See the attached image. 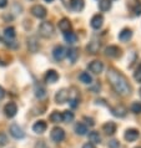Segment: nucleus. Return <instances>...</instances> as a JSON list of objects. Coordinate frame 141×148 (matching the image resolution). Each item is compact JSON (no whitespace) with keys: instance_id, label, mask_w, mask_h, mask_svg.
Here are the masks:
<instances>
[{"instance_id":"obj_1","label":"nucleus","mask_w":141,"mask_h":148,"mask_svg":"<svg viewBox=\"0 0 141 148\" xmlns=\"http://www.w3.org/2000/svg\"><path fill=\"white\" fill-rule=\"evenodd\" d=\"M107 80H109L111 87L115 90L116 93L121 95V96H126V95L130 93L131 87L129 85L126 77L121 72L116 71L114 69H110L107 71Z\"/></svg>"},{"instance_id":"obj_2","label":"nucleus","mask_w":141,"mask_h":148,"mask_svg":"<svg viewBox=\"0 0 141 148\" xmlns=\"http://www.w3.org/2000/svg\"><path fill=\"white\" fill-rule=\"evenodd\" d=\"M39 34L45 39H49L54 35V25L49 21H44L39 26Z\"/></svg>"},{"instance_id":"obj_3","label":"nucleus","mask_w":141,"mask_h":148,"mask_svg":"<svg viewBox=\"0 0 141 148\" xmlns=\"http://www.w3.org/2000/svg\"><path fill=\"white\" fill-rule=\"evenodd\" d=\"M15 35H16L15 34V29L13 26L5 27V30H4V40L6 41V45H11V46H14L13 42H15V41H14Z\"/></svg>"},{"instance_id":"obj_4","label":"nucleus","mask_w":141,"mask_h":148,"mask_svg":"<svg viewBox=\"0 0 141 148\" xmlns=\"http://www.w3.org/2000/svg\"><path fill=\"white\" fill-rule=\"evenodd\" d=\"M50 136H51V139H53L54 142L59 143V142H61V141H64V138H65V132H64L63 128H60V127H55V128H53Z\"/></svg>"},{"instance_id":"obj_5","label":"nucleus","mask_w":141,"mask_h":148,"mask_svg":"<svg viewBox=\"0 0 141 148\" xmlns=\"http://www.w3.org/2000/svg\"><path fill=\"white\" fill-rule=\"evenodd\" d=\"M30 13L35 16V18H38V19H44L45 16H46L48 14V11L43 6V5H34L30 9Z\"/></svg>"},{"instance_id":"obj_6","label":"nucleus","mask_w":141,"mask_h":148,"mask_svg":"<svg viewBox=\"0 0 141 148\" xmlns=\"http://www.w3.org/2000/svg\"><path fill=\"white\" fill-rule=\"evenodd\" d=\"M69 98H70V92L66 88H61L55 95V101L57 103H65V102H68Z\"/></svg>"},{"instance_id":"obj_7","label":"nucleus","mask_w":141,"mask_h":148,"mask_svg":"<svg viewBox=\"0 0 141 148\" xmlns=\"http://www.w3.org/2000/svg\"><path fill=\"white\" fill-rule=\"evenodd\" d=\"M105 55L109 56V57H113V59H116L121 55V49L116 45H110L105 49Z\"/></svg>"},{"instance_id":"obj_8","label":"nucleus","mask_w":141,"mask_h":148,"mask_svg":"<svg viewBox=\"0 0 141 148\" xmlns=\"http://www.w3.org/2000/svg\"><path fill=\"white\" fill-rule=\"evenodd\" d=\"M53 56H54V59H55L56 61H63L64 60V57L66 56V50H65V47L64 46H55L54 47V50H53Z\"/></svg>"},{"instance_id":"obj_9","label":"nucleus","mask_w":141,"mask_h":148,"mask_svg":"<svg viewBox=\"0 0 141 148\" xmlns=\"http://www.w3.org/2000/svg\"><path fill=\"white\" fill-rule=\"evenodd\" d=\"M10 134L16 139H21V138H24V136H25L24 131L21 130V127H19V125H16V123L10 126Z\"/></svg>"},{"instance_id":"obj_10","label":"nucleus","mask_w":141,"mask_h":148,"mask_svg":"<svg viewBox=\"0 0 141 148\" xmlns=\"http://www.w3.org/2000/svg\"><path fill=\"white\" fill-rule=\"evenodd\" d=\"M4 112H5V116L6 117H14L16 112H18V107H16V105L14 102H9V103L5 105V107H4Z\"/></svg>"},{"instance_id":"obj_11","label":"nucleus","mask_w":141,"mask_h":148,"mask_svg":"<svg viewBox=\"0 0 141 148\" xmlns=\"http://www.w3.org/2000/svg\"><path fill=\"white\" fill-rule=\"evenodd\" d=\"M89 70L93 73H96V75L97 73H101L102 70H104V64L101 62V61H99V60H95L89 65Z\"/></svg>"},{"instance_id":"obj_12","label":"nucleus","mask_w":141,"mask_h":148,"mask_svg":"<svg viewBox=\"0 0 141 148\" xmlns=\"http://www.w3.org/2000/svg\"><path fill=\"white\" fill-rule=\"evenodd\" d=\"M104 24V16L100 15V14H96L93 16V19H91L90 21V25L93 29H100Z\"/></svg>"},{"instance_id":"obj_13","label":"nucleus","mask_w":141,"mask_h":148,"mask_svg":"<svg viewBox=\"0 0 141 148\" xmlns=\"http://www.w3.org/2000/svg\"><path fill=\"white\" fill-rule=\"evenodd\" d=\"M59 80V75L55 70H49V71L45 73V82L46 84H55V82Z\"/></svg>"},{"instance_id":"obj_14","label":"nucleus","mask_w":141,"mask_h":148,"mask_svg":"<svg viewBox=\"0 0 141 148\" xmlns=\"http://www.w3.org/2000/svg\"><path fill=\"white\" fill-rule=\"evenodd\" d=\"M124 137H125V139L127 142H134L139 138V131L134 130V128H130L125 132V136H124Z\"/></svg>"},{"instance_id":"obj_15","label":"nucleus","mask_w":141,"mask_h":148,"mask_svg":"<svg viewBox=\"0 0 141 148\" xmlns=\"http://www.w3.org/2000/svg\"><path fill=\"white\" fill-rule=\"evenodd\" d=\"M46 128H48V125L45 121H38L32 126V131H34L35 133H44L45 131H46Z\"/></svg>"},{"instance_id":"obj_16","label":"nucleus","mask_w":141,"mask_h":148,"mask_svg":"<svg viewBox=\"0 0 141 148\" xmlns=\"http://www.w3.org/2000/svg\"><path fill=\"white\" fill-rule=\"evenodd\" d=\"M59 29L64 32V34L65 32H69L70 30H71V23L69 21V19H65V18L61 19L59 21Z\"/></svg>"},{"instance_id":"obj_17","label":"nucleus","mask_w":141,"mask_h":148,"mask_svg":"<svg viewBox=\"0 0 141 148\" xmlns=\"http://www.w3.org/2000/svg\"><path fill=\"white\" fill-rule=\"evenodd\" d=\"M70 6L74 11H81L85 6L84 0H70Z\"/></svg>"},{"instance_id":"obj_18","label":"nucleus","mask_w":141,"mask_h":148,"mask_svg":"<svg viewBox=\"0 0 141 148\" xmlns=\"http://www.w3.org/2000/svg\"><path fill=\"white\" fill-rule=\"evenodd\" d=\"M28 47H29V50H30L32 54L39 50L40 45H39V42H38V40H36V38H30V39H28Z\"/></svg>"},{"instance_id":"obj_19","label":"nucleus","mask_w":141,"mask_h":148,"mask_svg":"<svg viewBox=\"0 0 141 148\" xmlns=\"http://www.w3.org/2000/svg\"><path fill=\"white\" fill-rule=\"evenodd\" d=\"M111 112H113V114L116 116V117H125L126 116V108L124 107V106H121V105H119V106H116V107L111 108Z\"/></svg>"},{"instance_id":"obj_20","label":"nucleus","mask_w":141,"mask_h":148,"mask_svg":"<svg viewBox=\"0 0 141 148\" xmlns=\"http://www.w3.org/2000/svg\"><path fill=\"white\" fill-rule=\"evenodd\" d=\"M102 130L106 134H114L116 132V125L114 122H106L105 125L102 126Z\"/></svg>"},{"instance_id":"obj_21","label":"nucleus","mask_w":141,"mask_h":148,"mask_svg":"<svg viewBox=\"0 0 141 148\" xmlns=\"http://www.w3.org/2000/svg\"><path fill=\"white\" fill-rule=\"evenodd\" d=\"M131 38H132V31L130 29H124L119 34V40H121V41H129Z\"/></svg>"},{"instance_id":"obj_22","label":"nucleus","mask_w":141,"mask_h":148,"mask_svg":"<svg viewBox=\"0 0 141 148\" xmlns=\"http://www.w3.org/2000/svg\"><path fill=\"white\" fill-rule=\"evenodd\" d=\"M86 50H88L90 54H97V51L100 50V42H97V41H91L88 46H86Z\"/></svg>"},{"instance_id":"obj_23","label":"nucleus","mask_w":141,"mask_h":148,"mask_svg":"<svg viewBox=\"0 0 141 148\" xmlns=\"http://www.w3.org/2000/svg\"><path fill=\"white\" fill-rule=\"evenodd\" d=\"M66 56L69 57V60H70V62L71 64H75V61L77 60V50L76 49H69L68 51H66Z\"/></svg>"},{"instance_id":"obj_24","label":"nucleus","mask_w":141,"mask_h":148,"mask_svg":"<svg viewBox=\"0 0 141 148\" xmlns=\"http://www.w3.org/2000/svg\"><path fill=\"white\" fill-rule=\"evenodd\" d=\"M64 39H65V41L68 44H75L76 40H77V36H76L75 32L69 31V32H65L64 34Z\"/></svg>"},{"instance_id":"obj_25","label":"nucleus","mask_w":141,"mask_h":148,"mask_svg":"<svg viewBox=\"0 0 141 148\" xmlns=\"http://www.w3.org/2000/svg\"><path fill=\"white\" fill-rule=\"evenodd\" d=\"M79 79L82 84H86V85H90L91 82H93V77L89 75V72H81L80 76H79Z\"/></svg>"},{"instance_id":"obj_26","label":"nucleus","mask_w":141,"mask_h":148,"mask_svg":"<svg viewBox=\"0 0 141 148\" xmlns=\"http://www.w3.org/2000/svg\"><path fill=\"white\" fill-rule=\"evenodd\" d=\"M61 118H63V122L69 123L74 120V113L71 111H64V112L61 113Z\"/></svg>"},{"instance_id":"obj_27","label":"nucleus","mask_w":141,"mask_h":148,"mask_svg":"<svg viewBox=\"0 0 141 148\" xmlns=\"http://www.w3.org/2000/svg\"><path fill=\"white\" fill-rule=\"evenodd\" d=\"M75 132L80 136H84V134H86V132H88V127H86L84 123H77L75 126Z\"/></svg>"},{"instance_id":"obj_28","label":"nucleus","mask_w":141,"mask_h":148,"mask_svg":"<svg viewBox=\"0 0 141 148\" xmlns=\"http://www.w3.org/2000/svg\"><path fill=\"white\" fill-rule=\"evenodd\" d=\"M49 120H50L53 123H59L63 121V118H61V113L57 112V111H54V112L50 114V117H49Z\"/></svg>"},{"instance_id":"obj_29","label":"nucleus","mask_w":141,"mask_h":148,"mask_svg":"<svg viewBox=\"0 0 141 148\" xmlns=\"http://www.w3.org/2000/svg\"><path fill=\"white\" fill-rule=\"evenodd\" d=\"M89 141L93 143V145H95V143H100L101 137L97 132H90L89 133Z\"/></svg>"},{"instance_id":"obj_30","label":"nucleus","mask_w":141,"mask_h":148,"mask_svg":"<svg viewBox=\"0 0 141 148\" xmlns=\"http://www.w3.org/2000/svg\"><path fill=\"white\" fill-rule=\"evenodd\" d=\"M99 8H100L101 11H107V10H110V8H111V1H110V0H101V1L99 3Z\"/></svg>"},{"instance_id":"obj_31","label":"nucleus","mask_w":141,"mask_h":148,"mask_svg":"<svg viewBox=\"0 0 141 148\" xmlns=\"http://www.w3.org/2000/svg\"><path fill=\"white\" fill-rule=\"evenodd\" d=\"M35 95H36V97L38 98H43L46 96V91H45V88L44 87H41V86H36V88H35Z\"/></svg>"},{"instance_id":"obj_32","label":"nucleus","mask_w":141,"mask_h":148,"mask_svg":"<svg viewBox=\"0 0 141 148\" xmlns=\"http://www.w3.org/2000/svg\"><path fill=\"white\" fill-rule=\"evenodd\" d=\"M134 14L136 15V16H139V15H141V1H136V4L134 5Z\"/></svg>"},{"instance_id":"obj_33","label":"nucleus","mask_w":141,"mask_h":148,"mask_svg":"<svg viewBox=\"0 0 141 148\" xmlns=\"http://www.w3.org/2000/svg\"><path fill=\"white\" fill-rule=\"evenodd\" d=\"M131 111L134 113H140L141 112V103H139V102H135V103H132Z\"/></svg>"},{"instance_id":"obj_34","label":"nucleus","mask_w":141,"mask_h":148,"mask_svg":"<svg viewBox=\"0 0 141 148\" xmlns=\"http://www.w3.org/2000/svg\"><path fill=\"white\" fill-rule=\"evenodd\" d=\"M6 143H8V137H6V134L0 133V147L5 146Z\"/></svg>"},{"instance_id":"obj_35","label":"nucleus","mask_w":141,"mask_h":148,"mask_svg":"<svg viewBox=\"0 0 141 148\" xmlns=\"http://www.w3.org/2000/svg\"><path fill=\"white\" fill-rule=\"evenodd\" d=\"M134 77H135V80L136 81H139V82H141V66L136 70V72L134 73Z\"/></svg>"},{"instance_id":"obj_36","label":"nucleus","mask_w":141,"mask_h":148,"mask_svg":"<svg viewBox=\"0 0 141 148\" xmlns=\"http://www.w3.org/2000/svg\"><path fill=\"white\" fill-rule=\"evenodd\" d=\"M35 148H49V147H48V145L44 141H40V142H38L35 145Z\"/></svg>"},{"instance_id":"obj_37","label":"nucleus","mask_w":141,"mask_h":148,"mask_svg":"<svg viewBox=\"0 0 141 148\" xmlns=\"http://www.w3.org/2000/svg\"><path fill=\"white\" fill-rule=\"evenodd\" d=\"M109 147L110 148H119L120 147V143L118 141H110L109 142Z\"/></svg>"},{"instance_id":"obj_38","label":"nucleus","mask_w":141,"mask_h":148,"mask_svg":"<svg viewBox=\"0 0 141 148\" xmlns=\"http://www.w3.org/2000/svg\"><path fill=\"white\" fill-rule=\"evenodd\" d=\"M6 5H8V0H0V9L5 8Z\"/></svg>"},{"instance_id":"obj_39","label":"nucleus","mask_w":141,"mask_h":148,"mask_svg":"<svg viewBox=\"0 0 141 148\" xmlns=\"http://www.w3.org/2000/svg\"><path fill=\"white\" fill-rule=\"evenodd\" d=\"M4 96H5V91H4V88L0 86V101L4 98Z\"/></svg>"},{"instance_id":"obj_40","label":"nucleus","mask_w":141,"mask_h":148,"mask_svg":"<svg viewBox=\"0 0 141 148\" xmlns=\"http://www.w3.org/2000/svg\"><path fill=\"white\" fill-rule=\"evenodd\" d=\"M82 148H95V146L93 145V143H86V145L82 146Z\"/></svg>"},{"instance_id":"obj_41","label":"nucleus","mask_w":141,"mask_h":148,"mask_svg":"<svg viewBox=\"0 0 141 148\" xmlns=\"http://www.w3.org/2000/svg\"><path fill=\"white\" fill-rule=\"evenodd\" d=\"M46 3H51V1H54V0H45Z\"/></svg>"},{"instance_id":"obj_42","label":"nucleus","mask_w":141,"mask_h":148,"mask_svg":"<svg viewBox=\"0 0 141 148\" xmlns=\"http://www.w3.org/2000/svg\"><path fill=\"white\" fill-rule=\"evenodd\" d=\"M140 96H141V88H140Z\"/></svg>"},{"instance_id":"obj_43","label":"nucleus","mask_w":141,"mask_h":148,"mask_svg":"<svg viewBox=\"0 0 141 148\" xmlns=\"http://www.w3.org/2000/svg\"><path fill=\"white\" fill-rule=\"evenodd\" d=\"M138 148H141V147H138Z\"/></svg>"}]
</instances>
